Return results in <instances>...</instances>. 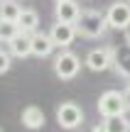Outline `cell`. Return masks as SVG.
<instances>
[{"label":"cell","instance_id":"obj_1","mask_svg":"<svg viewBox=\"0 0 130 132\" xmlns=\"http://www.w3.org/2000/svg\"><path fill=\"white\" fill-rule=\"evenodd\" d=\"M108 29V20L103 12L98 10H81L76 20V32L81 37H88V39H96V37H103Z\"/></svg>","mask_w":130,"mask_h":132},{"label":"cell","instance_id":"obj_2","mask_svg":"<svg viewBox=\"0 0 130 132\" xmlns=\"http://www.w3.org/2000/svg\"><path fill=\"white\" fill-rule=\"evenodd\" d=\"M79 71H81V59H79L74 52H69V49H64V52L54 59V73H57L62 81L76 78Z\"/></svg>","mask_w":130,"mask_h":132},{"label":"cell","instance_id":"obj_3","mask_svg":"<svg viewBox=\"0 0 130 132\" xmlns=\"http://www.w3.org/2000/svg\"><path fill=\"white\" fill-rule=\"evenodd\" d=\"M125 110H128V105L120 90H106L98 100V113L103 118L106 115H125Z\"/></svg>","mask_w":130,"mask_h":132},{"label":"cell","instance_id":"obj_4","mask_svg":"<svg viewBox=\"0 0 130 132\" xmlns=\"http://www.w3.org/2000/svg\"><path fill=\"white\" fill-rule=\"evenodd\" d=\"M57 122L64 130H74L83 122V110L76 103H62L57 108Z\"/></svg>","mask_w":130,"mask_h":132},{"label":"cell","instance_id":"obj_5","mask_svg":"<svg viewBox=\"0 0 130 132\" xmlns=\"http://www.w3.org/2000/svg\"><path fill=\"white\" fill-rule=\"evenodd\" d=\"M76 24H71V22H54V27L49 29V37H52V42H54V47H59V49H69L74 44V37H76Z\"/></svg>","mask_w":130,"mask_h":132},{"label":"cell","instance_id":"obj_6","mask_svg":"<svg viewBox=\"0 0 130 132\" xmlns=\"http://www.w3.org/2000/svg\"><path fill=\"white\" fill-rule=\"evenodd\" d=\"M106 20L108 27L113 29H128L130 27V3H113L111 7L106 10Z\"/></svg>","mask_w":130,"mask_h":132},{"label":"cell","instance_id":"obj_7","mask_svg":"<svg viewBox=\"0 0 130 132\" xmlns=\"http://www.w3.org/2000/svg\"><path fill=\"white\" fill-rule=\"evenodd\" d=\"M86 66L91 71H106L113 66V52L108 47H101V49H91L86 54Z\"/></svg>","mask_w":130,"mask_h":132},{"label":"cell","instance_id":"obj_8","mask_svg":"<svg viewBox=\"0 0 130 132\" xmlns=\"http://www.w3.org/2000/svg\"><path fill=\"white\" fill-rule=\"evenodd\" d=\"M59 22H71L76 24L79 15H81V7H79L74 0H57V10H54Z\"/></svg>","mask_w":130,"mask_h":132},{"label":"cell","instance_id":"obj_9","mask_svg":"<svg viewBox=\"0 0 130 132\" xmlns=\"http://www.w3.org/2000/svg\"><path fill=\"white\" fill-rule=\"evenodd\" d=\"M10 54L12 56H17V59H25V56H29L32 54V34H25V32H20L15 39H10Z\"/></svg>","mask_w":130,"mask_h":132},{"label":"cell","instance_id":"obj_10","mask_svg":"<svg viewBox=\"0 0 130 132\" xmlns=\"http://www.w3.org/2000/svg\"><path fill=\"white\" fill-rule=\"evenodd\" d=\"M52 49H54V42H52L49 34H44V32H34L32 34V54L34 56L44 59V56L52 54Z\"/></svg>","mask_w":130,"mask_h":132},{"label":"cell","instance_id":"obj_11","mask_svg":"<svg viewBox=\"0 0 130 132\" xmlns=\"http://www.w3.org/2000/svg\"><path fill=\"white\" fill-rule=\"evenodd\" d=\"M22 125L27 130L44 127V113H42V108H37V105H27V108L22 110Z\"/></svg>","mask_w":130,"mask_h":132},{"label":"cell","instance_id":"obj_12","mask_svg":"<svg viewBox=\"0 0 130 132\" xmlns=\"http://www.w3.org/2000/svg\"><path fill=\"white\" fill-rule=\"evenodd\" d=\"M128 127H130V122L125 120V115H106L98 132H125Z\"/></svg>","mask_w":130,"mask_h":132},{"label":"cell","instance_id":"obj_13","mask_svg":"<svg viewBox=\"0 0 130 132\" xmlns=\"http://www.w3.org/2000/svg\"><path fill=\"white\" fill-rule=\"evenodd\" d=\"M17 24H20V32L34 34V29H37V24H39L37 10H22V12H20V17H17Z\"/></svg>","mask_w":130,"mask_h":132},{"label":"cell","instance_id":"obj_14","mask_svg":"<svg viewBox=\"0 0 130 132\" xmlns=\"http://www.w3.org/2000/svg\"><path fill=\"white\" fill-rule=\"evenodd\" d=\"M20 12H22V7H20L17 0H0V20H12V22H17Z\"/></svg>","mask_w":130,"mask_h":132},{"label":"cell","instance_id":"obj_15","mask_svg":"<svg viewBox=\"0 0 130 132\" xmlns=\"http://www.w3.org/2000/svg\"><path fill=\"white\" fill-rule=\"evenodd\" d=\"M20 34V24L12 20H0V42H10Z\"/></svg>","mask_w":130,"mask_h":132},{"label":"cell","instance_id":"obj_16","mask_svg":"<svg viewBox=\"0 0 130 132\" xmlns=\"http://www.w3.org/2000/svg\"><path fill=\"white\" fill-rule=\"evenodd\" d=\"M10 66H12V54L5 52V49H0V73L10 71Z\"/></svg>","mask_w":130,"mask_h":132},{"label":"cell","instance_id":"obj_17","mask_svg":"<svg viewBox=\"0 0 130 132\" xmlns=\"http://www.w3.org/2000/svg\"><path fill=\"white\" fill-rule=\"evenodd\" d=\"M123 98H125V105H128V110H130V86L123 90Z\"/></svg>","mask_w":130,"mask_h":132},{"label":"cell","instance_id":"obj_18","mask_svg":"<svg viewBox=\"0 0 130 132\" xmlns=\"http://www.w3.org/2000/svg\"><path fill=\"white\" fill-rule=\"evenodd\" d=\"M125 132H130V127H128V130H125Z\"/></svg>","mask_w":130,"mask_h":132},{"label":"cell","instance_id":"obj_19","mask_svg":"<svg viewBox=\"0 0 130 132\" xmlns=\"http://www.w3.org/2000/svg\"><path fill=\"white\" fill-rule=\"evenodd\" d=\"M0 132H3V130H0Z\"/></svg>","mask_w":130,"mask_h":132}]
</instances>
